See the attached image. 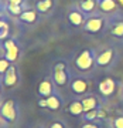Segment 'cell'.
<instances>
[{
  "label": "cell",
  "mask_w": 123,
  "mask_h": 128,
  "mask_svg": "<svg viewBox=\"0 0 123 128\" xmlns=\"http://www.w3.org/2000/svg\"><path fill=\"white\" fill-rule=\"evenodd\" d=\"M27 9L26 6H20V4H7L3 2V12L10 17H18L20 14L23 13L24 10Z\"/></svg>",
  "instance_id": "19"
},
{
  "label": "cell",
  "mask_w": 123,
  "mask_h": 128,
  "mask_svg": "<svg viewBox=\"0 0 123 128\" xmlns=\"http://www.w3.org/2000/svg\"><path fill=\"white\" fill-rule=\"evenodd\" d=\"M81 101H82V104H83V110H85V112L92 111V110H98V108H102L99 100H98L95 96H89V94H88V96L82 97Z\"/></svg>",
  "instance_id": "15"
},
{
  "label": "cell",
  "mask_w": 123,
  "mask_h": 128,
  "mask_svg": "<svg viewBox=\"0 0 123 128\" xmlns=\"http://www.w3.org/2000/svg\"><path fill=\"white\" fill-rule=\"evenodd\" d=\"M112 127L113 128H123V114L118 115L112 120Z\"/></svg>",
  "instance_id": "24"
},
{
  "label": "cell",
  "mask_w": 123,
  "mask_h": 128,
  "mask_svg": "<svg viewBox=\"0 0 123 128\" xmlns=\"http://www.w3.org/2000/svg\"><path fill=\"white\" fill-rule=\"evenodd\" d=\"M7 14L3 12L1 13V18H0V40L3 41V40H6L7 37H10L9 34H10V24H9V22H7Z\"/></svg>",
  "instance_id": "21"
},
{
  "label": "cell",
  "mask_w": 123,
  "mask_h": 128,
  "mask_svg": "<svg viewBox=\"0 0 123 128\" xmlns=\"http://www.w3.org/2000/svg\"><path fill=\"white\" fill-rule=\"evenodd\" d=\"M7 4H20V6H26V0H3Z\"/></svg>",
  "instance_id": "26"
},
{
  "label": "cell",
  "mask_w": 123,
  "mask_h": 128,
  "mask_svg": "<svg viewBox=\"0 0 123 128\" xmlns=\"http://www.w3.org/2000/svg\"><path fill=\"white\" fill-rule=\"evenodd\" d=\"M78 6L86 16H91L98 10V0H79Z\"/></svg>",
  "instance_id": "17"
},
{
  "label": "cell",
  "mask_w": 123,
  "mask_h": 128,
  "mask_svg": "<svg viewBox=\"0 0 123 128\" xmlns=\"http://www.w3.org/2000/svg\"><path fill=\"white\" fill-rule=\"evenodd\" d=\"M81 128H102L99 122H85Z\"/></svg>",
  "instance_id": "27"
},
{
  "label": "cell",
  "mask_w": 123,
  "mask_h": 128,
  "mask_svg": "<svg viewBox=\"0 0 123 128\" xmlns=\"http://www.w3.org/2000/svg\"><path fill=\"white\" fill-rule=\"evenodd\" d=\"M37 105H38L40 108H47V105H48V102H47V98H42V97H40V98H38V102H37Z\"/></svg>",
  "instance_id": "28"
},
{
  "label": "cell",
  "mask_w": 123,
  "mask_h": 128,
  "mask_svg": "<svg viewBox=\"0 0 123 128\" xmlns=\"http://www.w3.org/2000/svg\"><path fill=\"white\" fill-rule=\"evenodd\" d=\"M85 122H96L98 120H103L106 118V112L102 108H98V110H92V111H88L81 117Z\"/></svg>",
  "instance_id": "16"
},
{
  "label": "cell",
  "mask_w": 123,
  "mask_h": 128,
  "mask_svg": "<svg viewBox=\"0 0 123 128\" xmlns=\"http://www.w3.org/2000/svg\"><path fill=\"white\" fill-rule=\"evenodd\" d=\"M68 87H69V91L72 92L75 97L82 98V97L89 94V91H91V88H92V84L86 77L78 76V77L71 78V82H69Z\"/></svg>",
  "instance_id": "5"
},
{
  "label": "cell",
  "mask_w": 123,
  "mask_h": 128,
  "mask_svg": "<svg viewBox=\"0 0 123 128\" xmlns=\"http://www.w3.org/2000/svg\"><path fill=\"white\" fill-rule=\"evenodd\" d=\"M98 10L105 16H118L120 9L116 0H98Z\"/></svg>",
  "instance_id": "10"
},
{
  "label": "cell",
  "mask_w": 123,
  "mask_h": 128,
  "mask_svg": "<svg viewBox=\"0 0 123 128\" xmlns=\"http://www.w3.org/2000/svg\"><path fill=\"white\" fill-rule=\"evenodd\" d=\"M1 86L4 88H13L18 84V71L16 66H11L3 76H1Z\"/></svg>",
  "instance_id": "11"
},
{
  "label": "cell",
  "mask_w": 123,
  "mask_h": 128,
  "mask_svg": "<svg viewBox=\"0 0 123 128\" xmlns=\"http://www.w3.org/2000/svg\"><path fill=\"white\" fill-rule=\"evenodd\" d=\"M34 128H45V127H41V125H38V127H34Z\"/></svg>",
  "instance_id": "30"
},
{
  "label": "cell",
  "mask_w": 123,
  "mask_h": 128,
  "mask_svg": "<svg viewBox=\"0 0 123 128\" xmlns=\"http://www.w3.org/2000/svg\"><path fill=\"white\" fill-rule=\"evenodd\" d=\"M109 33L115 38L123 40V16L118 14L112 18V23L109 24Z\"/></svg>",
  "instance_id": "13"
},
{
  "label": "cell",
  "mask_w": 123,
  "mask_h": 128,
  "mask_svg": "<svg viewBox=\"0 0 123 128\" xmlns=\"http://www.w3.org/2000/svg\"><path fill=\"white\" fill-rule=\"evenodd\" d=\"M52 80L57 87H67L71 82V74H69L68 66L64 60H59L52 66Z\"/></svg>",
  "instance_id": "4"
},
{
  "label": "cell",
  "mask_w": 123,
  "mask_h": 128,
  "mask_svg": "<svg viewBox=\"0 0 123 128\" xmlns=\"http://www.w3.org/2000/svg\"><path fill=\"white\" fill-rule=\"evenodd\" d=\"M0 48H1V57H6L13 64L21 56V47L14 37H7L6 40H3L0 44Z\"/></svg>",
  "instance_id": "3"
},
{
  "label": "cell",
  "mask_w": 123,
  "mask_h": 128,
  "mask_svg": "<svg viewBox=\"0 0 123 128\" xmlns=\"http://www.w3.org/2000/svg\"><path fill=\"white\" fill-rule=\"evenodd\" d=\"M55 0H37L36 2V10L40 14L50 13L51 10L54 9Z\"/></svg>",
  "instance_id": "20"
},
{
  "label": "cell",
  "mask_w": 123,
  "mask_h": 128,
  "mask_svg": "<svg viewBox=\"0 0 123 128\" xmlns=\"http://www.w3.org/2000/svg\"><path fill=\"white\" fill-rule=\"evenodd\" d=\"M98 92H99L100 97L103 98H109L116 92V81L113 78L106 77L103 80H100L99 84H98Z\"/></svg>",
  "instance_id": "9"
},
{
  "label": "cell",
  "mask_w": 123,
  "mask_h": 128,
  "mask_svg": "<svg viewBox=\"0 0 123 128\" xmlns=\"http://www.w3.org/2000/svg\"><path fill=\"white\" fill-rule=\"evenodd\" d=\"M11 66H13L11 61H9L6 57H0V76H3Z\"/></svg>",
  "instance_id": "23"
},
{
  "label": "cell",
  "mask_w": 123,
  "mask_h": 128,
  "mask_svg": "<svg viewBox=\"0 0 123 128\" xmlns=\"http://www.w3.org/2000/svg\"><path fill=\"white\" fill-rule=\"evenodd\" d=\"M47 102H48L47 108H50L51 111H58L62 107V98H61V96H59L58 92H54L51 97H48Z\"/></svg>",
  "instance_id": "22"
},
{
  "label": "cell",
  "mask_w": 123,
  "mask_h": 128,
  "mask_svg": "<svg viewBox=\"0 0 123 128\" xmlns=\"http://www.w3.org/2000/svg\"><path fill=\"white\" fill-rule=\"evenodd\" d=\"M0 117L7 121L9 124H14L18 118V108L16 104V100L13 98H7L1 102V108H0Z\"/></svg>",
  "instance_id": "7"
},
{
  "label": "cell",
  "mask_w": 123,
  "mask_h": 128,
  "mask_svg": "<svg viewBox=\"0 0 123 128\" xmlns=\"http://www.w3.org/2000/svg\"><path fill=\"white\" fill-rule=\"evenodd\" d=\"M38 12L36 9H26L23 13L18 16V20L21 23H26V24H36L37 20H38Z\"/></svg>",
  "instance_id": "14"
},
{
  "label": "cell",
  "mask_w": 123,
  "mask_h": 128,
  "mask_svg": "<svg viewBox=\"0 0 123 128\" xmlns=\"http://www.w3.org/2000/svg\"><path fill=\"white\" fill-rule=\"evenodd\" d=\"M67 17H68V22L72 24L74 27H82L85 22H86L88 16L81 9H79V6H72L71 9L68 10V14H67Z\"/></svg>",
  "instance_id": "8"
},
{
  "label": "cell",
  "mask_w": 123,
  "mask_h": 128,
  "mask_svg": "<svg viewBox=\"0 0 123 128\" xmlns=\"http://www.w3.org/2000/svg\"><path fill=\"white\" fill-rule=\"evenodd\" d=\"M47 128H67V127H65V124L62 122V121H58V120H57V121H52Z\"/></svg>",
  "instance_id": "25"
},
{
  "label": "cell",
  "mask_w": 123,
  "mask_h": 128,
  "mask_svg": "<svg viewBox=\"0 0 123 128\" xmlns=\"http://www.w3.org/2000/svg\"><path fill=\"white\" fill-rule=\"evenodd\" d=\"M118 57V51L115 47H106L96 54V67L98 68H109Z\"/></svg>",
  "instance_id": "6"
},
{
  "label": "cell",
  "mask_w": 123,
  "mask_h": 128,
  "mask_svg": "<svg viewBox=\"0 0 123 128\" xmlns=\"http://www.w3.org/2000/svg\"><path fill=\"white\" fill-rule=\"evenodd\" d=\"M67 111L71 115H74V117H82V115L85 114V110H83V104H82L81 98L71 101L68 104V107H67Z\"/></svg>",
  "instance_id": "18"
},
{
  "label": "cell",
  "mask_w": 123,
  "mask_h": 128,
  "mask_svg": "<svg viewBox=\"0 0 123 128\" xmlns=\"http://www.w3.org/2000/svg\"><path fill=\"white\" fill-rule=\"evenodd\" d=\"M116 2H118V4H119V9L123 12V0H116Z\"/></svg>",
  "instance_id": "29"
},
{
  "label": "cell",
  "mask_w": 123,
  "mask_h": 128,
  "mask_svg": "<svg viewBox=\"0 0 123 128\" xmlns=\"http://www.w3.org/2000/svg\"><path fill=\"white\" fill-rule=\"evenodd\" d=\"M74 67L79 74H89L96 67V53L92 48H83L74 57Z\"/></svg>",
  "instance_id": "1"
},
{
  "label": "cell",
  "mask_w": 123,
  "mask_h": 128,
  "mask_svg": "<svg viewBox=\"0 0 123 128\" xmlns=\"http://www.w3.org/2000/svg\"><path fill=\"white\" fill-rule=\"evenodd\" d=\"M55 82L52 78H44V80H41L40 84H38V88H37V94L40 97H42V98H48V97H51L55 91Z\"/></svg>",
  "instance_id": "12"
},
{
  "label": "cell",
  "mask_w": 123,
  "mask_h": 128,
  "mask_svg": "<svg viewBox=\"0 0 123 128\" xmlns=\"http://www.w3.org/2000/svg\"><path fill=\"white\" fill-rule=\"evenodd\" d=\"M109 18L108 16L102 13H93L88 16L85 24L82 26V30L91 34H99V33L105 32L106 28H109Z\"/></svg>",
  "instance_id": "2"
}]
</instances>
